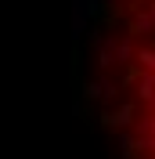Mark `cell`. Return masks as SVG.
<instances>
[{"instance_id": "cell-1", "label": "cell", "mask_w": 155, "mask_h": 159, "mask_svg": "<svg viewBox=\"0 0 155 159\" xmlns=\"http://www.w3.org/2000/svg\"><path fill=\"white\" fill-rule=\"evenodd\" d=\"M141 4L126 54V123L134 159H155V0Z\"/></svg>"}]
</instances>
